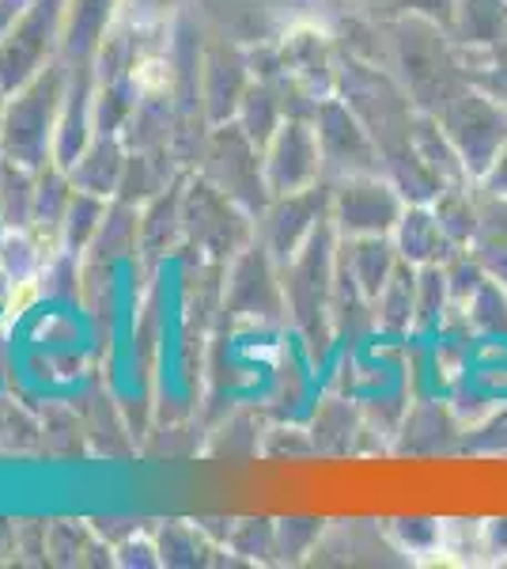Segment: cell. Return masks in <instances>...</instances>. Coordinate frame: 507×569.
Listing matches in <instances>:
<instances>
[{
  "mask_svg": "<svg viewBox=\"0 0 507 569\" xmlns=\"http://www.w3.org/2000/svg\"><path fill=\"white\" fill-rule=\"evenodd\" d=\"M386 61L402 80L413 103L424 114H439L450 96H458L469 80L444 27L417 20V16H394L386 27Z\"/></svg>",
  "mask_w": 507,
  "mask_h": 569,
  "instance_id": "1",
  "label": "cell"
},
{
  "mask_svg": "<svg viewBox=\"0 0 507 569\" xmlns=\"http://www.w3.org/2000/svg\"><path fill=\"white\" fill-rule=\"evenodd\" d=\"M341 91H345L348 110L367 126V133L379 141L383 152L413 141L420 110L394 72L379 69L375 61L348 58L345 72H341Z\"/></svg>",
  "mask_w": 507,
  "mask_h": 569,
  "instance_id": "2",
  "label": "cell"
},
{
  "mask_svg": "<svg viewBox=\"0 0 507 569\" xmlns=\"http://www.w3.org/2000/svg\"><path fill=\"white\" fill-rule=\"evenodd\" d=\"M391 240L398 247L402 259L413 266H447L458 254V247L450 243L447 232L439 228V217L432 206H405Z\"/></svg>",
  "mask_w": 507,
  "mask_h": 569,
  "instance_id": "6",
  "label": "cell"
},
{
  "mask_svg": "<svg viewBox=\"0 0 507 569\" xmlns=\"http://www.w3.org/2000/svg\"><path fill=\"white\" fill-rule=\"evenodd\" d=\"M447 311H450L447 270H444V266H420V278H417V323H413V330L439 327Z\"/></svg>",
  "mask_w": 507,
  "mask_h": 569,
  "instance_id": "15",
  "label": "cell"
},
{
  "mask_svg": "<svg viewBox=\"0 0 507 569\" xmlns=\"http://www.w3.org/2000/svg\"><path fill=\"white\" fill-rule=\"evenodd\" d=\"M383 176L398 187V194L409 201V206H432V201L447 190V182L424 163V156L413 149V141L383 152Z\"/></svg>",
  "mask_w": 507,
  "mask_h": 569,
  "instance_id": "9",
  "label": "cell"
},
{
  "mask_svg": "<svg viewBox=\"0 0 507 569\" xmlns=\"http://www.w3.org/2000/svg\"><path fill=\"white\" fill-rule=\"evenodd\" d=\"M413 149L424 156V163H428L432 171H436L439 179L447 182V187H458V182H474L466 176V163L458 149L450 144V137L444 133V126H439L436 114H417V126H413Z\"/></svg>",
  "mask_w": 507,
  "mask_h": 569,
  "instance_id": "13",
  "label": "cell"
},
{
  "mask_svg": "<svg viewBox=\"0 0 507 569\" xmlns=\"http://www.w3.org/2000/svg\"><path fill=\"white\" fill-rule=\"evenodd\" d=\"M345 251H348V281L372 305L383 292V284L391 281V273L398 270L402 262L398 247H394L391 236H353Z\"/></svg>",
  "mask_w": 507,
  "mask_h": 569,
  "instance_id": "7",
  "label": "cell"
},
{
  "mask_svg": "<svg viewBox=\"0 0 507 569\" xmlns=\"http://www.w3.org/2000/svg\"><path fill=\"white\" fill-rule=\"evenodd\" d=\"M507 39V0H458L450 42L458 50H500Z\"/></svg>",
  "mask_w": 507,
  "mask_h": 569,
  "instance_id": "8",
  "label": "cell"
},
{
  "mask_svg": "<svg viewBox=\"0 0 507 569\" xmlns=\"http://www.w3.org/2000/svg\"><path fill=\"white\" fill-rule=\"evenodd\" d=\"M318 144L341 176H383L379 141L367 133V126L348 110L345 99H326L318 107Z\"/></svg>",
  "mask_w": 507,
  "mask_h": 569,
  "instance_id": "5",
  "label": "cell"
},
{
  "mask_svg": "<svg viewBox=\"0 0 507 569\" xmlns=\"http://www.w3.org/2000/svg\"><path fill=\"white\" fill-rule=\"evenodd\" d=\"M391 8H394V16H417V20L444 27V31L450 34L458 0H391Z\"/></svg>",
  "mask_w": 507,
  "mask_h": 569,
  "instance_id": "17",
  "label": "cell"
},
{
  "mask_svg": "<svg viewBox=\"0 0 507 569\" xmlns=\"http://www.w3.org/2000/svg\"><path fill=\"white\" fill-rule=\"evenodd\" d=\"M318 160H322V144H318V133H311L307 126H288L281 133L273 149V176H276V187L284 190H296V187H307L318 171Z\"/></svg>",
  "mask_w": 507,
  "mask_h": 569,
  "instance_id": "10",
  "label": "cell"
},
{
  "mask_svg": "<svg viewBox=\"0 0 507 569\" xmlns=\"http://www.w3.org/2000/svg\"><path fill=\"white\" fill-rule=\"evenodd\" d=\"M496 53H507V39L500 42V50H496Z\"/></svg>",
  "mask_w": 507,
  "mask_h": 569,
  "instance_id": "19",
  "label": "cell"
},
{
  "mask_svg": "<svg viewBox=\"0 0 507 569\" xmlns=\"http://www.w3.org/2000/svg\"><path fill=\"white\" fill-rule=\"evenodd\" d=\"M405 201L386 176H353L337 187L334 220L341 236H391L405 213Z\"/></svg>",
  "mask_w": 507,
  "mask_h": 569,
  "instance_id": "4",
  "label": "cell"
},
{
  "mask_svg": "<svg viewBox=\"0 0 507 569\" xmlns=\"http://www.w3.org/2000/svg\"><path fill=\"white\" fill-rule=\"evenodd\" d=\"M436 118L458 156H463L466 176L477 182L488 171V163L496 160V152L507 144V107L485 96L481 88L466 84L439 107Z\"/></svg>",
  "mask_w": 507,
  "mask_h": 569,
  "instance_id": "3",
  "label": "cell"
},
{
  "mask_svg": "<svg viewBox=\"0 0 507 569\" xmlns=\"http://www.w3.org/2000/svg\"><path fill=\"white\" fill-rule=\"evenodd\" d=\"M477 190L485 198H496V201H507V144L496 152V160L488 163V171L477 179Z\"/></svg>",
  "mask_w": 507,
  "mask_h": 569,
  "instance_id": "18",
  "label": "cell"
},
{
  "mask_svg": "<svg viewBox=\"0 0 507 569\" xmlns=\"http://www.w3.org/2000/svg\"><path fill=\"white\" fill-rule=\"evenodd\" d=\"M432 209H436L439 228H444L447 240L455 243L458 251L474 247L477 232H481V190H477V182L447 187L444 194L432 201Z\"/></svg>",
  "mask_w": 507,
  "mask_h": 569,
  "instance_id": "12",
  "label": "cell"
},
{
  "mask_svg": "<svg viewBox=\"0 0 507 569\" xmlns=\"http://www.w3.org/2000/svg\"><path fill=\"white\" fill-rule=\"evenodd\" d=\"M417 278H420V266L413 262H398V270L391 273V281L383 284V292L372 300L375 308V323L391 335H405L417 323Z\"/></svg>",
  "mask_w": 507,
  "mask_h": 569,
  "instance_id": "11",
  "label": "cell"
},
{
  "mask_svg": "<svg viewBox=\"0 0 507 569\" xmlns=\"http://www.w3.org/2000/svg\"><path fill=\"white\" fill-rule=\"evenodd\" d=\"M466 69V80L474 88H481L485 96H493L496 103L507 107V53L496 50H458Z\"/></svg>",
  "mask_w": 507,
  "mask_h": 569,
  "instance_id": "16",
  "label": "cell"
},
{
  "mask_svg": "<svg viewBox=\"0 0 507 569\" xmlns=\"http://www.w3.org/2000/svg\"><path fill=\"white\" fill-rule=\"evenodd\" d=\"M469 251L481 259L488 278H496L507 289V201L481 194V232Z\"/></svg>",
  "mask_w": 507,
  "mask_h": 569,
  "instance_id": "14",
  "label": "cell"
}]
</instances>
